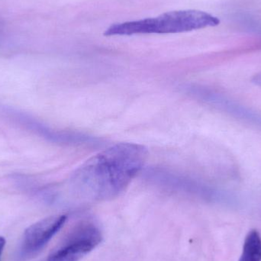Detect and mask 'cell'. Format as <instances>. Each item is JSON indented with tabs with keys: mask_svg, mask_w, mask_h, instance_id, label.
<instances>
[{
	"mask_svg": "<svg viewBox=\"0 0 261 261\" xmlns=\"http://www.w3.org/2000/svg\"><path fill=\"white\" fill-rule=\"evenodd\" d=\"M148 151L135 143H120L99 152L75 171L70 186L80 197L103 201L122 193L141 171Z\"/></svg>",
	"mask_w": 261,
	"mask_h": 261,
	"instance_id": "cell-1",
	"label": "cell"
},
{
	"mask_svg": "<svg viewBox=\"0 0 261 261\" xmlns=\"http://www.w3.org/2000/svg\"><path fill=\"white\" fill-rule=\"evenodd\" d=\"M220 24L217 17L198 10L173 11L155 18L127 21L110 26L105 36L138 34H175L191 32Z\"/></svg>",
	"mask_w": 261,
	"mask_h": 261,
	"instance_id": "cell-2",
	"label": "cell"
},
{
	"mask_svg": "<svg viewBox=\"0 0 261 261\" xmlns=\"http://www.w3.org/2000/svg\"><path fill=\"white\" fill-rule=\"evenodd\" d=\"M100 230L93 224L76 227L64 243L49 256L47 261H78L102 242Z\"/></svg>",
	"mask_w": 261,
	"mask_h": 261,
	"instance_id": "cell-3",
	"label": "cell"
},
{
	"mask_svg": "<svg viewBox=\"0 0 261 261\" xmlns=\"http://www.w3.org/2000/svg\"><path fill=\"white\" fill-rule=\"evenodd\" d=\"M66 221L67 216L61 215L50 216L30 225L23 236L21 255L29 257L39 252L62 228Z\"/></svg>",
	"mask_w": 261,
	"mask_h": 261,
	"instance_id": "cell-4",
	"label": "cell"
},
{
	"mask_svg": "<svg viewBox=\"0 0 261 261\" xmlns=\"http://www.w3.org/2000/svg\"><path fill=\"white\" fill-rule=\"evenodd\" d=\"M193 94L220 111L261 128V115L236 101L204 87H194Z\"/></svg>",
	"mask_w": 261,
	"mask_h": 261,
	"instance_id": "cell-5",
	"label": "cell"
},
{
	"mask_svg": "<svg viewBox=\"0 0 261 261\" xmlns=\"http://www.w3.org/2000/svg\"><path fill=\"white\" fill-rule=\"evenodd\" d=\"M3 113L12 121L19 124L26 129L35 132L37 135L47 138L49 141L58 144H81V143L93 142V139L90 137L84 136L77 134L68 133V132H58L50 129L48 127L38 122L36 119L20 113L12 109L3 108Z\"/></svg>",
	"mask_w": 261,
	"mask_h": 261,
	"instance_id": "cell-6",
	"label": "cell"
},
{
	"mask_svg": "<svg viewBox=\"0 0 261 261\" xmlns=\"http://www.w3.org/2000/svg\"><path fill=\"white\" fill-rule=\"evenodd\" d=\"M239 261H261V234L257 230L247 234Z\"/></svg>",
	"mask_w": 261,
	"mask_h": 261,
	"instance_id": "cell-7",
	"label": "cell"
},
{
	"mask_svg": "<svg viewBox=\"0 0 261 261\" xmlns=\"http://www.w3.org/2000/svg\"><path fill=\"white\" fill-rule=\"evenodd\" d=\"M251 81H252L253 84H255L257 87H261V73L254 75Z\"/></svg>",
	"mask_w": 261,
	"mask_h": 261,
	"instance_id": "cell-8",
	"label": "cell"
},
{
	"mask_svg": "<svg viewBox=\"0 0 261 261\" xmlns=\"http://www.w3.org/2000/svg\"><path fill=\"white\" fill-rule=\"evenodd\" d=\"M6 241L4 237L0 236V261H1L2 254H3V250L6 246Z\"/></svg>",
	"mask_w": 261,
	"mask_h": 261,
	"instance_id": "cell-9",
	"label": "cell"
}]
</instances>
